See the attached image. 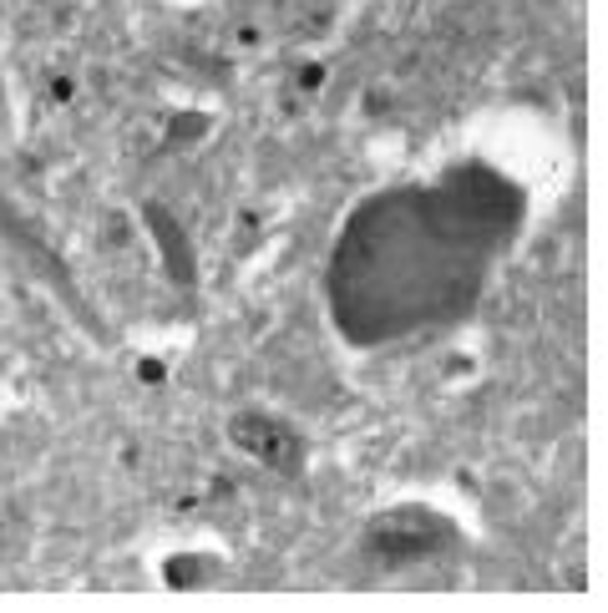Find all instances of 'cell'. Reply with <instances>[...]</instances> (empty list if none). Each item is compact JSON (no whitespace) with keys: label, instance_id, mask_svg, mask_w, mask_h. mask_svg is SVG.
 <instances>
[{"label":"cell","instance_id":"1","mask_svg":"<svg viewBox=\"0 0 608 613\" xmlns=\"http://www.w3.org/2000/svg\"><path fill=\"white\" fill-rule=\"evenodd\" d=\"M446 538H451L446 517L421 512V507H401V512H391V517L370 522V538H365V543H370V553H380L386 563H411V558L436 553Z\"/></svg>","mask_w":608,"mask_h":613},{"label":"cell","instance_id":"2","mask_svg":"<svg viewBox=\"0 0 608 613\" xmlns=\"http://www.w3.org/2000/svg\"><path fill=\"white\" fill-rule=\"evenodd\" d=\"M228 436H234L249 456H259L264 467L274 472H299V436L269 416H234V426H228Z\"/></svg>","mask_w":608,"mask_h":613}]
</instances>
